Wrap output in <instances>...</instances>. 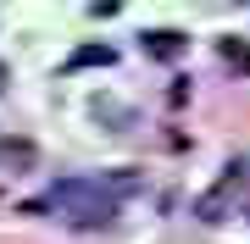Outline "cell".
<instances>
[{
	"label": "cell",
	"instance_id": "obj_1",
	"mask_svg": "<svg viewBox=\"0 0 250 244\" xmlns=\"http://www.w3.org/2000/svg\"><path fill=\"white\" fill-rule=\"evenodd\" d=\"M134 189H139L134 172H111V178H62L34 211H56L67 227H111L117 222V200L134 194Z\"/></svg>",
	"mask_w": 250,
	"mask_h": 244
},
{
	"label": "cell",
	"instance_id": "obj_2",
	"mask_svg": "<svg viewBox=\"0 0 250 244\" xmlns=\"http://www.w3.org/2000/svg\"><path fill=\"white\" fill-rule=\"evenodd\" d=\"M239 183H245V167H228V172H223V183H217L211 194H200L195 217H200V222H223V211H228V200L239 194Z\"/></svg>",
	"mask_w": 250,
	"mask_h": 244
},
{
	"label": "cell",
	"instance_id": "obj_3",
	"mask_svg": "<svg viewBox=\"0 0 250 244\" xmlns=\"http://www.w3.org/2000/svg\"><path fill=\"white\" fill-rule=\"evenodd\" d=\"M139 50L156 56V61H172V56H184V34H178V28H156V34L139 39Z\"/></svg>",
	"mask_w": 250,
	"mask_h": 244
},
{
	"label": "cell",
	"instance_id": "obj_4",
	"mask_svg": "<svg viewBox=\"0 0 250 244\" xmlns=\"http://www.w3.org/2000/svg\"><path fill=\"white\" fill-rule=\"evenodd\" d=\"M39 161V150L28 145V139H11V133H0V167H17V172H28Z\"/></svg>",
	"mask_w": 250,
	"mask_h": 244
},
{
	"label": "cell",
	"instance_id": "obj_5",
	"mask_svg": "<svg viewBox=\"0 0 250 244\" xmlns=\"http://www.w3.org/2000/svg\"><path fill=\"white\" fill-rule=\"evenodd\" d=\"M117 61V50L111 45H83V50H72V61L67 67H111Z\"/></svg>",
	"mask_w": 250,
	"mask_h": 244
},
{
	"label": "cell",
	"instance_id": "obj_6",
	"mask_svg": "<svg viewBox=\"0 0 250 244\" xmlns=\"http://www.w3.org/2000/svg\"><path fill=\"white\" fill-rule=\"evenodd\" d=\"M223 61L239 67V73H250V45H245V39H223Z\"/></svg>",
	"mask_w": 250,
	"mask_h": 244
},
{
	"label": "cell",
	"instance_id": "obj_7",
	"mask_svg": "<svg viewBox=\"0 0 250 244\" xmlns=\"http://www.w3.org/2000/svg\"><path fill=\"white\" fill-rule=\"evenodd\" d=\"M6 83H11V73H6V61H0V89H6Z\"/></svg>",
	"mask_w": 250,
	"mask_h": 244
},
{
	"label": "cell",
	"instance_id": "obj_8",
	"mask_svg": "<svg viewBox=\"0 0 250 244\" xmlns=\"http://www.w3.org/2000/svg\"><path fill=\"white\" fill-rule=\"evenodd\" d=\"M245 217H250V206H245Z\"/></svg>",
	"mask_w": 250,
	"mask_h": 244
}]
</instances>
